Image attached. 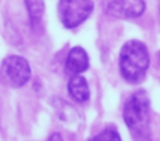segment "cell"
Wrapping results in <instances>:
<instances>
[{
  "label": "cell",
  "instance_id": "obj_10",
  "mask_svg": "<svg viewBox=\"0 0 160 141\" xmlns=\"http://www.w3.org/2000/svg\"><path fill=\"white\" fill-rule=\"evenodd\" d=\"M48 141H62V137H61L58 133H54V134L50 137V140Z\"/></svg>",
  "mask_w": 160,
  "mask_h": 141
},
{
  "label": "cell",
  "instance_id": "obj_3",
  "mask_svg": "<svg viewBox=\"0 0 160 141\" xmlns=\"http://www.w3.org/2000/svg\"><path fill=\"white\" fill-rule=\"evenodd\" d=\"M92 10V0H60L58 17L67 28H75L89 17Z\"/></svg>",
  "mask_w": 160,
  "mask_h": 141
},
{
  "label": "cell",
  "instance_id": "obj_7",
  "mask_svg": "<svg viewBox=\"0 0 160 141\" xmlns=\"http://www.w3.org/2000/svg\"><path fill=\"white\" fill-rule=\"evenodd\" d=\"M68 92H70L71 97L77 102H87L89 99V86H88L87 81L84 76L81 75H74L68 82Z\"/></svg>",
  "mask_w": 160,
  "mask_h": 141
},
{
  "label": "cell",
  "instance_id": "obj_5",
  "mask_svg": "<svg viewBox=\"0 0 160 141\" xmlns=\"http://www.w3.org/2000/svg\"><path fill=\"white\" fill-rule=\"evenodd\" d=\"M145 12V0H109L106 14L115 18H136Z\"/></svg>",
  "mask_w": 160,
  "mask_h": 141
},
{
  "label": "cell",
  "instance_id": "obj_2",
  "mask_svg": "<svg viewBox=\"0 0 160 141\" xmlns=\"http://www.w3.org/2000/svg\"><path fill=\"white\" fill-rule=\"evenodd\" d=\"M149 114H150V100L145 90L133 93L126 100L123 107V120L129 127L130 133L136 138L143 140L148 137Z\"/></svg>",
  "mask_w": 160,
  "mask_h": 141
},
{
  "label": "cell",
  "instance_id": "obj_9",
  "mask_svg": "<svg viewBox=\"0 0 160 141\" xmlns=\"http://www.w3.org/2000/svg\"><path fill=\"white\" fill-rule=\"evenodd\" d=\"M89 141H121V135L118 134L116 130L106 129L101 131L99 134H97L95 137H92Z\"/></svg>",
  "mask_w": 160,
  "mask_h": 141
},
{
  "label": "cell",
  "instance_id": "obj_1",
  "mask_svg": "<svg viewBox=\"0 0 160 141\" xmlns=\"http://www.w3.org/2000/svg\"><path fill=\"white\" fill-rule=\"evenodd\" d=\"M150 63L149 51L142 41L130 40L122 47L119 55L121 73L128 82H139L143 79Z\"/></svg>",
  "mask_w": 160,
  "mask_h": 141
},
{
  "label": "cell",
  "instance_id": "obj_6",
  "mask_svg": "<svg viewBox=\"0 0 160 141\" xmlns=\"http://www.w3.org/2000/svg\"><path fill=\"white\" fill-rule=\"evenodd\" d=\"M88 66H89V59H88V54L85 52V49L81 47H74L67 57V71L72 75H79L84 71H87Z\"/></svg>",
  "mask_w": 160,
  "mask_h": 141
},
{
  "label": "cell",
  "instance_id": "obj_4",
  "mask_svg": "<svg viewBox=\"0 0 160 141\" xmlns=\"http://www.w3.org/2000/svg\"><path fill=\"white\" fill-rule=\"evenodd\" d=\"M31 76V69L27 59L18 55H10L2 62L0 78L4 83L12 87H20L28 82Z\"/></svg>",
  "mask_w": 160,
  "mask_h": 141
},
{
  "label": "cell",
  "instance_id": "obj_8",
  "mask_svg": "<svg viewBox=\"0 0 160 141\" xmlns=\"http://www.w3.org/2000/svg\"><path fill=\"white\" fill-rule=\"evenodd\" d=\"M26 7H27L28 16H30L31 27L37 28L42 20L44 14V0H24Z\"/></svg>",
  "mask_w": 160,
  "mask_h": 141
}]
</instances>
